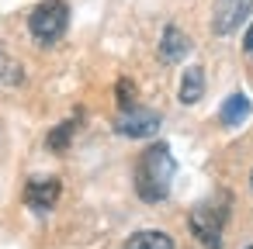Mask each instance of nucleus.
Instances as JSON below:
<instances>
[{
    "label": "nucleus",
    "instance_id": "nucleus-1",
    "mask_svg": "<svg viewBox=\"0 0 253 249\" xmlns=\"http://www.w3.org/2000/svg\"><path fill=\"white\" fill-rule=\"evenodd\" d=\"M173 173H177V163H173L170 149L163 142H153L135 163V194L146 204H160L170 194Z\"/></svg>",
    "mask_w": 253,
    "mask_h": 249
},
{
    "label": "nucleus",
    "instance_id": "nucleus-2",
    "mask_svg": "<svg viewBox=\"0 0 253 249\" xmlns=\"http://www.w3.org/2000/svg\"><path fill=\"white\" fill-rule=\"evenodd\" d=\"M225 208H229V197L218 194V197H211V201H201V204L191 211L187 225H191L194 239H201L205 249H218V246H222V225H225V214H229Z\"/></svg>",
    "mask_w": 253,
    "mask_h": 249
},
{
    "label": "nucleus",
    "instance_id": "nucleus-3",
    "mask_svg": "<svg viewBox=\"0 0 253 249\" xmlns=\"http://www.w3.org/2000/svg\"><path fill=\"white\" fill-rule=\"evenodd\" d=\"M70 28V7L63 0H42V4L28 14V32L39 45H52L66 35Z\"/></svg>",
    "mask_w": 253,
    "mask_h": 249
},
{
    "label": "nucleus",
    "instance_id": "nucleus-4",
    "mask_svg": "<svg viewBox=\"0 0 253 249\" xmlns=\"http://www.w3.org/2000/svg\"><path fill=\"white\" fill-rule=\"evenodd\" d=\"M250 14H253V0H215L211 32L215 35H232Z\"/></svg>",
    "mask_w": 253,
    "mask_h": 249
},
{
    "label": "nucleus",
    "instance_id": "nucleus-5",
    "mask_svg": "<svg viewBox=\"0 0 253 249\" xmlns=\"http://www.w3.org/2000/svg\"><path fill=\"white\" fill-rule=\"evenodd\" d=\"M115 128H118L122 135H128V139H149V135H156V128H160V114H156V111H142V107H128V111L118 114Z\"/></svg>",
    "mask_w": 253,
    "mask_h": 249
},
{
    "label": "nucleus",
    "instance_id": "nucleus-6",
    "mask_svg": "<svg viewBox=\"0 0 253 249\" xmlns=\"http://www.w3.org/2000/svg\"><path fill=\"white\" fill-rule=\"evenodd\" d=\"M59 201V180H32L25 187V204L39 214L52 211V204Z\"/></svg>",
    "mask_w": 253,
    "mask_h": 249
},
{
    "label": "nucleus",
    "instance_id": "nucleus-7",
    "mask_svg": "<svg viewBox=\"0 0 253 249\" xmlns=\"http://www.w3.org/2000/svg\"><path fill=\"white\" fill-rule=\"evenodd\" d=\"M187 49H191V38H187L180 28L167 25V28H163V38H160V59H163V63H180V59L187 56Z\"/></svg>",
    "mask_w": 253,
    "mask_h": 249
},
{
    "label": "nucleus",
    "instance_id": "nucleus-8",
    "mask_svg": "<svg viewBox=\"0 0 253 249\" xmlns=\"http://www.w3.org/2000/svg\"><path fill=\"white\" fill-rule=\"evenodd\" d=\"M250 111H253L250 97H246V94H232V97H225V104H222V111H218V121H222L225 128H236V125H243V121L250 118Z\"/></svg>",
    "mask_w": 253,
    "mask_h": 249
},
{
    "label": "nucleus",
    "instance_id": "nucleus-9",
    "mask_svg": "<svg viewBox=\"0 0 253 249\" xmlns=\"http://www.w3.org/2000/svg\"><path fill=\"white\" fill-rule=\"evenodd\" d=\"M201 97H205V70L191 66L180 76V104H198Z\"/></svg>",
    "mask_w": 253,
    "mask_h": 249
},
{
    "label": "nucleus",
    "instance_id": "nucleus-10",
    "mask_svg": "<svg viewBox=\"0 0 253 249\" xmlns=\"http://www.w3.org/2000/svg\"><path fill=\"white\" fill-rule=\"evenodd\" d=\"M125 249H173V239H170L167 232L146 228V232H135V235H128Z\"/></svg>",
    "mask_w": 253,
    "mask_h": 249
},
{
    "label": "nucleus",
    "instance_id": "nucleus-11",
    "mask_svg": "<svg viewBox=\"0 0 253 249\" xmlns=\"http://www.w3.org/2000/svg\"><path fill=\"white\" fill-rule=\"evenodd\" d=\"M73 132H77V125L73 121H63L52 135H49V149H56V152H63L66 145H70V139H73Z\"/></svg>",
    "mask_w": 253,
    "mask_h": 249
},
{
    "label": "nucleus",
    "instance_id": "nucleus-12",
    "mask_svg": "<svg viewBox=\"0 0 253 249\" xmlns=\"http://www.w3.org/2000/svg\"><path fill=\"white\" fill-rule=\"evenodd\" d=\"M21 83V66H14L7 56H4V49H0V83Z\"/></svg>",
    "mask_w": 253,
    "mask_h": 249
},
{
    "label": "nucleus",
    "instance_id": "nucleus-13",
    "mask_svg": "<svg viewBox=\"0 0 253 249\" xmlns=\"http://www.w3.org/2000/svg\"><path fill=\"white\" fill-rule=\"evenodd\" d=\"M118 104H122V111L135 107V87L128 80H118Z\"/></svg>",
    "mask_w": 253,
    "mask_h": 249
},
{
    "label": "nucleus",
    "instance_id": "nucleus-14",
    "mask_svg": "<svg viewBox=\"0 0 253 249\" xmlns=\"http://www.w3.org/2000/svg\"><path fill=\"white\" fill-rule=\"evenodd\" d=\"M243 52L253 59V25H250V32H246V42H243Z\"/></svg>",
    "mask_w": 253,
    "mask_h": 249
},
{
    "label": "nucleus",
    "instance_id": "nucleus-15",
    "mask_svg": "<svg viewBox=\"0 0 253 249\" xmlns=\"http://www.w3.org/2000/svg\"><path fill=\"white\" fill-rule=\"evenodd\" d=\"M250 187H253V173H250Z\"/></svg>",
    "mask_w": 253,
    "mask_h": 249
},
{
    "label": "nucleus",
    "instance_id": "nucleus-16",
    "mask_svg": "<svg viewBox=\"0 0 253 249\" xmlns=\"http://www.w3.org/2000/svg\"><path fill=\"white\" fill-rule=\"evenodd\" d=\"M246 249H253V246H246Z\"/></svg>",
    "mask_w": 253,
    "mask_h": 249
}]
</instances>
